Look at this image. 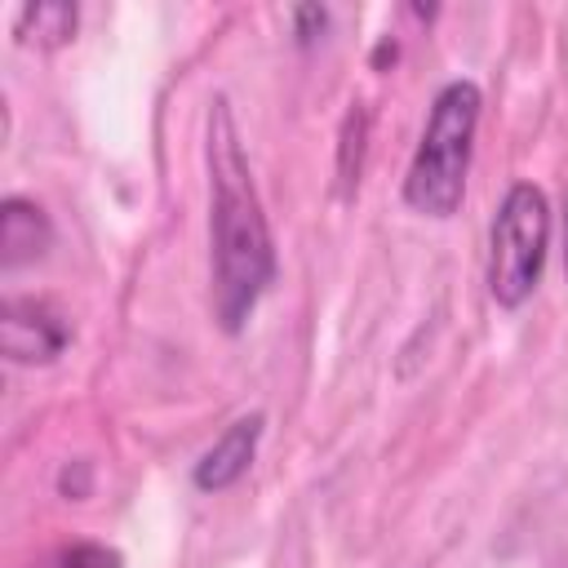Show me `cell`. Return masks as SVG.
Returning <instances> with one entry per match:
<instances>
[{"mask_svg": "<svg viewBox=\"0 0 568 568\" xmlns=\"http://www.w3.org/2000/svg\"><path fill=\"white\" fill-rule=\"evenodd\" d=\"M209 164V244H213V315L222 333H244L257 302L275 284V240L271 222L240 142V124L226 98L209 102L204 133Z\"/></svg>", "mask_w": 568, "mask_h": 568, "instance_id": "obj_1", "label": "cell"}, {"mask_svg": "<svg viewBox=\"0 0 568 568\" xmlns=\"http://www.w3.org/2000/svg\"><path fill=\"white\" fill-rule=\"evenodd\" d=\"M479 111H484V93L475 80H448L435 93L422 138H417V151L404 173V204L413 213L444 222L462 209Z\"/></svg>", "mask_w": 568, "mask_h": 568, "instance_id": "obj_2", "label": "cell"}, {"mask_svg": "<svg viewBox=\"0 0 568 568\" xmlns=\"http://www.w3.org/2000/svg\"><path fill=\"white\" fill-rule=\"evenodd\" d=\"M546 248H550V204L546 191L532 182H515L493 217L488 231V297L501 311H519L537 284H541V266H546Z\"/></svg>", "mask_w": 568, "mask_h": 568, "instance_id": "obj_3", "label": "cell"}, {"mask_svg": "<svg viewBox=\"0 0 568 568\" xmlns=\"http://www.w3.org/2000/svg\"><path fill=\"white\" fill-rule=\"evenodd\" d=\"M0 337H4V355L13 364H49V359H58L67 351L71 324L49 302L9 297L4 302V320H0Z\"/></svg>", "mask_w": 568, "mask_h": 568, "instance_id": "obj_4", "label": "cell"}, {"mask_svg": "<svg viewBox=\"0 0 568 568\" xmlns=\"http://www.w3.org/2000/svg\"><path fill=\"white\" fill-rule=\"evenodd\" d=\"M262 435H266V413H240L200 457H195V466H191V484L200 488V493H226V488H235L244 475H248V466L257 462V444H262Z\"/></svg>", "mask_w": 568, "mask_h": 568, "instance_id": "obj_5", "label": "cell"}, {"mask_svg": "<svg viewBox=\"0 0 568 568\" xmlns=\"http://www.w3.org/2000/svg\"><path fill=\"white\" fill-rule=\"evenodd\" d=\"M49 244H53V226H49L44 209L22 200V195H9L0 204V262H4V271H18V266L44 257Z\"/></svg>", "mask_w": 568, "mask_h": 568, "instance_id": "obj_6", "label": "cell"}, {"mask_svg": "<svg viewBox=\"0 0 568 568\" xmlns=\"http://www.w3.org/2000/svg\"><path fill=\"white\" fill-rule=\"evenodd\" d=\"M75 4H62V0H44V4H22L18 18H13V36L22 44H36V49H58L67 40H75Z\"/></svg>", "mask_w": 568, "mask_h": 568, "instance_id": "obj_7", "label": "cell"}, {"mask_svg": "<svg viewBox=\"0 0 568 568\" xmlns=\"http://www.w3.org/2000/svg\"><path fill=\"white\" fill-rule=\"evenodd\" d=\"M364 138H368V106L355 102L346 111V124H342V146H337V182H342V195H351L359 186V169H364Z\"/></svg>", "mask_w": 568, "mask_h": 568, "instance_id": "obj_8", "label": "cell"}, {"mask_svg": "<svg viewBox=\"0 0 568 568\" xmlns=\"http://www.w3.org/2000/svg\"><path fill=\"white\" fill-rule=\"evenodd\" d=\"M40 568H124V555L115 546H102V541H71L53 559H44Z\"/></svg>", "mask_w": 568, "mask_h": 568, "instance_id": "obj_9", "label": "cell"}, {"mask_svg": "<svg viewBox=\"0 0 568 568\" xmlns=\"http://www.w3.org/2000/svg\"><path fill=\"white\" fill-rule=\"evenodd\" d=\"M293 22H297V44H315V36L328 27V9L302 4V9H293Z\"/></svg>", "mask_w": 568, "mask_h": 568, "instance_id": "obj_10", "label": "cell"}, {"mask_svg": "<svg viewBox=\"0 0 568 568\" xmlns=\"http://www.w3.org/2000/svg\"><path fill=\"white\" fill-rule=\"evenodd\" d=\"M564 271H568V204H564Z\"/></svg>", "mask_w": 568, "mask_h": 568, "instance_id": "obj_11", "label": "cell"}]
</instances>
